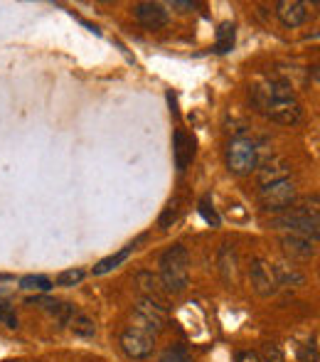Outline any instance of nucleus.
I'll list each match as a JSON object with an SVG mask.
<instances>
[{
    "label": "nucleus",
    "instance_id": "obj_1",
    "mask_svg": "<svg viewBox=\"0 0 320 362\" xmlns=\"http://www.w3.org/2000/svg\"><path fill=\"white\" fill-rule=\"evenodd\" d=\"M251 101H254L256 111L264 114L266 119H271L273 124L293 126L303 119V108H301L298 99L283 81H269L266 87H256L251 92Z\"/></svg>",
    "mask_w": 320,
    "mask_h": 362
},
{
    "label": "nucleus",
    "instance_id": "obj_2",
    "mask_svg": "<svg viewBox=\"0 0 320 362\" xmlns=\"http://www.w3.org/2000/svg\"><path fill=\"white\" fill-rule=\"evenodd\" d=\"M160 283L168 293H183L190 283V254L183 244H173L160 256Z\"/></svg>",
    "mask_w": 320,
    "mask_h": 362
},
{
    "label": "nucleus",
    "instance_id": "obj_3",
    "mask_svg": "<svg viewBox=\"0 0 320 362\" xmlns=\"http://www.w3.org/2000/svg\"><path fill=\"white\" fill-rule=\"evenodd\" d=\"M271 227L288 229L293 234H303L318 242L320 237V217H318V202L313 207H291L276 220H271Z\"/></svg>",
    "mask_w": 320,
    "mask_h": 362
},
{
    "label": "nucleus",
    "instance_id": "obj_4",
    "mask_svg": "<svg viewBox=\"0 0 320 362\" xmlns=\"http://www.w3.org/2000/svg\"><path fill=\"white\" fill-rule=\"evenodd\" d=\"M224 163L232 175H251L259 168V151H256L254 141L249 138H234L229 141L227 151H224Z\"/></svg>",
    "mask_w": 320,
    "mask_h": 362
},
{
    "label": "nucleus",
    "instance_id": "obj_5",
    "mask_svg": "<svg viewBox=\"0 0 320 362\" xmlns=\"http://www.w3.org/2000/svg\"><path fill=\"white\" fill-rule=\"evenodd\" d=\"M119 345L130 360H146L153 355V347H155V333L143 325H128L119 336Z\"/></svg>",
    "mask_w": 320,
    "mask_h": 362
},
{
    "label": "nucleus",
    "instance_id": "obj_6",
    "mask_svg": "<svg viewBox=\"0 0 320 362\" xmlns=\"http://www.w3.org/2000/svg\"><path fill=\"white\" fill-rule=\"evenodd\" d=\"M298 192L291 180H278V183L264 185L259 190V202L266 212H286L296 202Z\"/></svg>",
    "mask_w": 320,
    "mask_h": 362
},
{
    "label": "nucleus",
    "instance_id": "obj_7",
    "mask_svg": "<svg viewBox=\"0 0 320 362\" xmlns=\"http://www.w3.org/2000/svg\"><path fill=\"white\" fill-rule=\"evenodd\" d=\"M249 281L251 288L259 293L261 298H269L278 291V281H276V271L266 259H254L249 266Z\"/></svg>",
    "mask_w": 320,
    "mask_h": 362
},
{
    "label": "nucleus",
    "instance_id": "obj_8",
    "mask_svg": "<svg viewBox=\"0 0 320 362\" xmlns=\"http://www.w3.org/2000/svg\"><path fill=\"white\" fill-rule=\"evenodd\" d=\"M281 247L291 259H313L315 252H318V242L310 237H303V234H293V232H286L281 234Z\"/></svg>",
    "mask_w": 320,
    "mask_h": 362
},
{
    "label": "nucleus",
    "instance_id": "obj_9",
    "mask_svg": "<svg viewBox=\"0 0 320 362\" xmlns=\"http://www.w3.org/2000/svg\"><path fill=\"white\" fill-rule=\"evenodd\" d=\"M136 315L143 328L153 330V333H160V330L168 325V311L160 308L158 303L148 301V298H141V301L136 303Z\"/></svg>",
    "mask_w": 320,
    "mask_h": 362
},
{
    "label": "nucleus",
    "instance_id": "obj_10",
    "mask_svg": "<svg viewBox=\"0 0 320 362\" xmlns=\"http://www.w3.org/2000/svg\"><path fill=\"white\" fill-rule=\"evenodd\" d=\"M276 17L283 27L296 30L308 20V6L298 3V0H281V3H276Z\"/></svg>",
    "mask_w": 320,
    "mask_h": 362
},
{
    "label": "nucleus",
    "instance_id": "obj_11",
    "mask_svg": "<svg viewBox=\"0 0 320 362\" xmlns=\"http://www.w3.org/2000/svg\"><path fill=\"white\" fill-rule=\"evenodd\" d=\"M133 15L146 30H160L168 25V10L160 3H138L133 8Z\"/></svg>",
    "mask_w": 320,
    "mask_h": 362
},
{
    "label": "nucleus",
    "instance_id": "obj_12",
    "mask_svg": "<svg viewBox=\"0 0 320 362\" xmlns=\"http://www.w3.org/2000/svg\"><path fill=\"white\" fill-rule=\"evenodd\" d=\"M136 281L143 291V298L158 303L160 308H168V291L163 288V283H160V279H158L155 274H151V271H138Z\"/></svg>",
    "mask_w": 320,
    "mask_h": 362
},
{
    "label": "nucleus",
    "instance_id": "obj_13",
    "mask_svg": "<svg viewBox=\"0 0 320 362\" xmlns=\"http://www.w3.org/2000/svg\"><path fill=\"white\" fill-rule=\"evenodd\" d=\"M173 158H175V168L185 170L195 158V138H192L187 131L178 129L173 135Z\"/></svg>",
    "mask_w": 320,
    "mask_h": 362
},
{
    "label": "nucleus",
    "instance_id": "obj_14",
    "mask_svg": "<svg viewBox=\"0 0 320 362\" xmlns=\"http://www.w3.org/2000/svg\"><path fill=\"white\" fill-rule=\"evenodd\" d=\"M28 306H37V308L47 311L52 318H57L62 325H69L71 315H74V308H71L69 303L65 301H57V298H49V296H33L28 298Z\"/></svg>",
    "mask_w": 320,
    "mask_h": 362
},
{
    "label": "nucleus",
    "instance_id": "obj_15",
    "mask_svg": "<svg viewBox=\"0 0 320 362\" xmlns=\"http://www.w3.org/2000/svg\"><path fill=\"white\" fill-rule=\"evenodd\" d=\"M259 170V185L264 188V185H271V183H278V180H288V173H291V168H288V163L283 161V158H271L269 163H264Z\"/></svg>",
    "mask_w": 320,
    "mask_h": 362
},
{
    "label": "nucleus",
    "instance_id": "obj_16",
    "mask_svg": "<svg viewBox=\"0 0 320 362\" xmlns=\"http://www.w3.org/2000/svg\"><path fill=\"white\" fill-rule=\"evenodd\" d=\"M217 264H219V274H222L224 283H229V286L237 283V252H234V247L224 244V247L219 249Z\"/></svg>",
    "mask_w": 320,
    "mask_h": 362
},
{
    "label": "nucleus",
    "instance_id": "obj_17",
    "mask_svg": "<svg viewBox=\"0 0 320 362\" xmlns=\"http://www.w3.org/2000/svg\"><path fill=\"white\" fill-rule=\"evenodd\" d=\"M136 249V244H128V247H124L121 252H116V254L106 256V259H101L96 266H94V276H103V274H109V271H114L119 264H124L126 259L130 256V252Z\"/></svg>",
    "mask_w": 320,
    "mask_h": 362
},
{
    "label": "nucleus",
    "instance_id": "obj_18",
    "mask_svg": "<svg viewBox=\"0 0 320 362\" xmlns=\"http://www.w3.org/2000/svg\"><path fill=\"white\" fill-rule=\"evenodd\" d=\"M69 328H71V333L79 336V338H94L96 336V325H94V320L89 318V315H82V313L71 315Z\"/></svg>",
    "mask_w": 320,
    "mask_h": 362
},
{
    "label": "nucleus",
    "instance_id": "obj_19",
    "mask_svg": "<svg viewBox=\"0 0 320 362\" xmlns=\"http://www.w3.org/2000/svg\"><path fill=\"white\" fill-rule=\"evenodd\" d=\"M234 38H237V33H234L232 22H222V25H219V30H217V42H214V49H217L219 54L232 52Z\"/></svg>",
    "mask_w": 320,
    "mask_h": 362
},
{
    "label": "nucleus",
    "instance_id": "obj_20",
    "mask_svg": "<svg viewBox=\"0 0 320 362\" xmlns=\"http://www.w3.org/2000/svg\"><path fill=\"white\" fill-rule=\"evenodd\" d=\"M273 271H276V281L278 286H303V274H298V271L293 269V266H273Z\"/></svg>",
    "mask_w": 320,
    "mask_h": 362
},
{
    "label": "nucleus",
    "instance_id": "obj_21",
    "mask_svg": "<svg viewBox=\"0 0 320 362\" xmlns=\"http://www.w3.org/2000/svg\"><path fill=\"white\" fill-rule=\"evenodd\" d=\"M52 286H55V283L49 281L47 276H40V274L22 276V279H20V288H28V291H42V293H47Z\"/></svg>",
    "mask_w": 320,
    "mask_h": 362
},
{
    "label": "nucleus",
    "instance_id": "obj_22",
    "mask_svg": "<svg viewBox=\"0 0 320 362\" xmlns=\"http://www.w3.org/2000/svg\"><path fill=\"white\" fill-rule=\"evenodd\" d=\"M84 279V271L82 269H67L57 276V286L62 288H69V286H76V283H82Z\"/></svg>",
    "mask_w": 320,
    "mask_h": 362
},
{
    "label": "nucleus",
    "instance_id": "obj_23",
    "mask_svg": "<svg viewBox=\"0 0 320 362\" xmlns=\"http://www.w3.org/2000/svg\"><path fill=\"white\" fill-rule=\"evenodd\" d=\"M261 362H283V350L276 343H264L261 345Z\"/></svg>",
    "mask_w": 320,
    "mask_h": 362
},
{
    "label": "nucleus",
    "instance_id": "obj_24",
    "mask_svg": "<svg viewBox=\"0 0 320 362\" xmlns=\"http://www.w3.org/2000/svg\"><path fill=\"white\" fill-rule=\"evenodd\" d=\"M301 362H320V347H318V336H313L301 350Z\"/></svg>",
    "mask_w": 320,
    "mask_h": 362
},
{
    "label": "nucleus",
    "instance_id": "obj_25",
    "mask_svg": "<svg viewBox=\"0 0 320 362\" xmlns=\"http://www.w3.org/2000/svg\"><path fill=\"white\" fill-rule=\"evenodd\" d=\"M158 362H192L190 355L185 352V347H168V350L163 352V355L158 357Z\"/></svg>",
    "mask_w": 320,
    "mask_h": 362
},
{
    "label": "nucleus",
    "instance_id": "obj_26",
    "mask_svg": "<svg viewBox=\"0 0 320 362\" xmlns=\"http://www.w3.org/2000/svg\"><path fill=\"white\" fill-rule=\"evenodd\" d=\"M200 215L205 217L207 224H212V227H219V215L214 212V207L210 205V197L200 200Z\"/></svg>",
    "mask_w": 320,
    "mask_h": 362
},
{
    "label": "nucleus",
    "instance_id": "obj_27",
    "mask_svg": "<svg viewBox=\"0 0 320 362\" xmlns=\"http://www.w3.org/2000/svg\"><path fill=\"white\" fill-rule=\"evenodd\" d=\"M175 217H178V200H173L168 207H165V212H163V215H160V220H158V224H160V227H163V229H168L170 224H173V222H175Z\"/></svg>",
    "mask_w": 320,
    "mask_h": 362
},
{
    "label": "nucleus",
    "instance_id": "obj_28",
    "mask_svg": "<svg viewBox=\"0 0 320 362\" xmlns=\"http://www.w3.org/2000/svg\"><path fill=\"white\" fill-rule=\"evenodd\" d=\"M0 323L8 325V328H17V315L10 306H0Z\"/></svg>",
    "mask_w": 320,
    "mask_h": 362
},
{
    "label": "nucleus",
    "instance_id": "obj_29",
    "mask_svg": "<svg viewBox=\"0 0 320 362\" xmlns=\"http://www.w3.org/2000/svg\"><path fill=\"white\" fill-rule=\"evenodd\" d=\"M237 362H261L259 352H251V350H244L237 355Z\"/></svg>",
    "mask_w": 320,
    "mask_h": 362
},
{
    "label": "nucleus",
    "instance_id": "obj_30",
    "mask_svg": "<svg viewBox=\"0 0 320 362\" xmlns=\"http://www.w3.org/2000/svg\"><path fill=\"white\" fill-rule=\"evenodd\" d=\"M170 8H178L180 13H187V10H192V8H195V3H180V0H173V3H170Z\"/></svg>",
    "mask_w": 320,
    "mask_h": 362
}]
</instances>
